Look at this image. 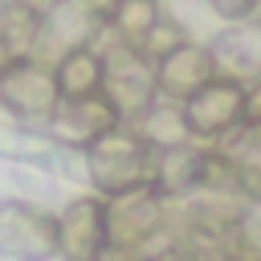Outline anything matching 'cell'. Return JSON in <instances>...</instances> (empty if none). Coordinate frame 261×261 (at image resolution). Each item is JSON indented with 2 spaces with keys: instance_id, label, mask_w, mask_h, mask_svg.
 Instances as JSON below:
<instances>
[{
  "instance_id": "6da1fadb",
  "label": "cell",
  "mask_w": 261,
  "mask_h": 261,
  "mask_svg": "<svg viewBox=\"0 0 261 261\" xmlns=\"http://www.w3.org/2000/svg\"><path fill=\"white\" fill-rule=\"evenodd\" d=\"M86 163H90V179L110 196L135 184H151L155 175V147L135 130V126H114L102 139H94L86 147Z\"/></svg>"
},
{
  "instance_id": "7a4b0ae2",
  "label": "cell",
  "mask_w": 261,
  "mask_h": 261,
  "mask_svg": "<svg viewBox=\"0 0 261 261\" xmlns=\"http://www.w3.org/2000/svg\"><path fill=\"white\" fill-rule=\"evenodd\" d=\"M106 73H102V94L114 102V110L122 114V122L143 118L155 102H159V82H155V61L126 41H114L106 53Z\"/></svg>"
},
{
  "instance_id": "3957f363",
  "label": "cell",
  "mask_w": 261,
  "mask_h": 261,
  "mask_svg": "<svg viewBox=\"0 0 261 261\" xmlns=\"http://www.w3.org/2000/svg\"><path fill=\"white\" fill-rule=\"evenodd\" d=\"M102 208H106V237L118 245H139L151 253V241L163 237V192L155 184L110 192Z\"/></svg>"
},
{
  "instance_id": "277c9868",
  "label": "cell",
  "mask_w": 261,
  "mask_h": 261,
  "mask_svg": "<svg viewBox=\"0 0 261 261\" xmlns=\"http://www.w3.org/2000/svg\"><path fill=\"white\" fill-rule=\"evenodd\" d=\"M245 82H232V77H212L204 82L192 98L179 102L184 110V122H188V135L192 139H224L232 126L245 122Z\"/></svg>"
},
{
  "instance_id": "5b68a950",
  "label": "cell",
  "mask_w": 261,
  "mask_h": 261,
  "mask_svg": "<svg viewBox=\"0 0 261 261\" xmlns=\"http://www.w3.org/2000/svg\"><path fill=\"white\" fill-rule=\"evenodd\" d=\"M0 102L16 114V118H53L61 90H57V73L53 65L37 61V57H20L0 73Z\"/></svg>"
},
{
  "instance_id": "8992f818",
  "label": "cell",
  "mask_w": 261,
  "mask_h": 261,
  "mask_svg": "<svg viewBox=\"0 0 261 261\" xmlns=\"http://www.w3.org/2000/svg\"><path fill=\"white\" fill-rule=\"evenodd\" d=\"M0 253L16 261H45L57 253V216L8 200L0 204Z\"/></svg>"
},
{
  "instance_id": "52a82bcc",
  "label": "cell",
  "mask_w": 261,
  "mask_h": 261,
  "mask_svg": "<svg viewBox=\"0 0 261 261\" xmlns=\"http://www.w3.org/2000/svg\"><path fill=\"white\" fill-rule=\"evenodd\" d=\"M122 122V114L114 110V102L106 94H86V98H61L49 126L57 139L65 143H77V147H90L94 139H102L106 130H114Z\"/></svg>"
},
{
  "instance_id": "ba28073f",
  "label": "cell",
  "mask_w": 261,
  "mask_h": 261,
  "mask_svg": "<svg viewBox=\"0 0 261 261\" xmlns=\"http://www.w3.org/2000/svg\"><path fill=\"white\" fill-rule=\"evenodd\" d=\"M216 77V61H212V49L208 45H175L171 53H163L155 61V82H159V98L167 102H184L192 98L204 82Z\"/></svg>"
},
{
  "instance_id": "9c48e42d",
  "label": "cell",
  "mask_w": 261,
  "mask_h": 261,
  "mask_svg": "<svg viewBox=\"0 0 261 261\" xmlns=\"http://www.w3.org/2000/svg\"><path fill=\"white\" fill-rule=\"evenodd\" d=\"M106 208L102 200H73L57 216V253L65 261H98L106 249Z\"/></svg>"
},
{
  "instance_id": "30bf717a",
  "label": "cell",
  "mask_w": 261,
  "mask_h": 261,
  "mask_svg": "<svg viewBox=\"0 0 261 261\" xmlns=\"http://www.w3.org/2000/svg\"><path fill=\"white\" fill-rule=\"evenodd\" d=\"M208 49H212L220 77H232V82H245V86L261 77V24L232 20V29H224Z\"/></svg>"
},
{
  "instance_id": "8fae6325",
  "label": "cell",
  "mask_w": 261,
  "mask_h": 261,
  "mask_svg": "<svg viewBox=\"0 0 261 261\" xmlns=\"http://www.w3.org/2000/svg\"><path fill=\"white\" fill-rule=\"evenodd\" d=\"M53 73H57V90H61V98H86V94H102L106 61H102L98 49L77 45V49L61 53V57L53 61Z\"/></svg>"
},
{
  "instance_id": "7c38bea8",
  "label": "cell",
  "mask_w": 261,
  "mask_h": 261,
  "mask_svg": "<svg viewBox=\"0 0 261 261\" xmlns=\"http://www.w3.org/2000/svg\"><path fill=\"white\" fill-rule=\"evenodd\" d=\"M41 20L45 12H37L33 4L24 0H12V4H0V37L8 41L12 57H37V45H41Z\"/></svg>"
},
{
  "instance_id": "4fadbf2b",
  "label": "cell",
  "mask_w": 261,
  "mask_h": 261,
  "mask_svg": "<svg viewBox=\"0 0 261 261\" xmlns=\"http://www.w3.org/2000/svg\"><path fill=\"white\" fill-rule=\"evenodd\" d=\"M135 130H139L155 151H167V147H179V143H188V139H192V135H188V122H184L179 102H167V98H159L143 118H135Z\"/></svg>"
},
{
  "instance_id": "5bb4252c",
  "label": "cell",
  "mask_w": 261,
  "mask_h": 261,
  "mask_svg": "<svg viewBox=\"0 0 261 261\" xmlns=\"http://www.w3.org/2000/svg\"><path fill=\"white\" fill-rule=\"evenodd\" d=\"M159 16H163L159 0H114V12H110L106 29H114V37L126 41V45H143L147 33L159 24Z\"/></svg>"
},
{
  "instance_id": "9a60e30c",
  "label": "cell",
  "mask_w": 261,
  "mask_h": 261,
  "mask_svg": "<svg viewBox=\"0 0 261 261\" xmlns=\"http://www.w3.org/2000/svg\"><path fill=\"white\" fill-rule=\"evenodd\" d=\"M208 8L220 16V20H253L261 12V0H208Z\"/></svg>"
},
{
  "instance_id": "2e32d148",
  "label": "cell",
  "mask_w": 261,
  "mask_h": 261,
  "mask_svg": "<svg viewBox=\"0 0 261 261\" xmlns=\"http://www.w3.org/2000/svg\"><path fill=\"white\" fill-rule=\"evenodd\" d=\"M155 253L139 249V245H118V241H106V249L98 253V261H151Z\"/></svg>"
},
{
  "instance_id": "e0dca14e",
  "label": "cell",
  "mask_w": 261,
  "mask_h": 261,
  "mask_svg": "<svg viewBox=\"0 0 261 261\" xmlns=\"http://www.w3.org/2000/svg\"><path fill=\"white\" fill-rule=\"evenodd\" d=\"M12 61H16V57H12V49H8V41L0 37V73H4V69L12 65Z\"/></svg>"
},
{
  "instance_id": "ac0fdd59",
  "label": "cell",
  "mask_w": 261,
  "mask_h": 261,
  "mask_svg": "<svg viewBox=\"0 0 261 261\" xmlns=\"http://www.w3.org/2000/svg\"><path fill=\"white\" fill-rule=\"evenodd\" d=\"M151 261H179V257H175V253H155Z\"/></svg>"
}]
</instances>
